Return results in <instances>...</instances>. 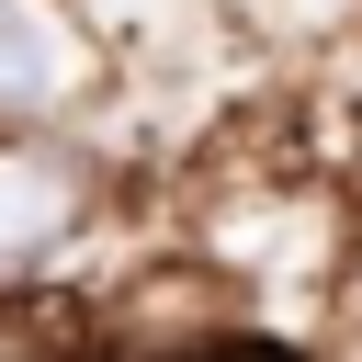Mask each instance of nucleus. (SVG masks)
I'll use <instances>...</instances> for the list:
<instances>
[{"label":"nucleus","instance_id":"nucleus-1","mask_svg":"<svg viewBox=\"0 0 362 362\" xmlns=\"http://www.w3.org/2000/svg\"><path fill=\"white\" fill-rule=\"evenodd\" d=\"M68 215H79V192H68V170H57V158H0V272H11V260H34Z\"/></svg>","mask_w":362,"mask_h":362},{"label":"nucleus","instance_id":"nucleus-2","mask_svg":"<svg viewBox=\"0 0 362 362\" xmlns=\"http://www.w3.org/2000/svg\"><path fill=\"white\" fill-rule=\"evenodd\" d=\"M45 90H57V34H45V11L0 0V113H23Z\"/></svg>","mask_w":362,"mask_h":362}]
</instances>
